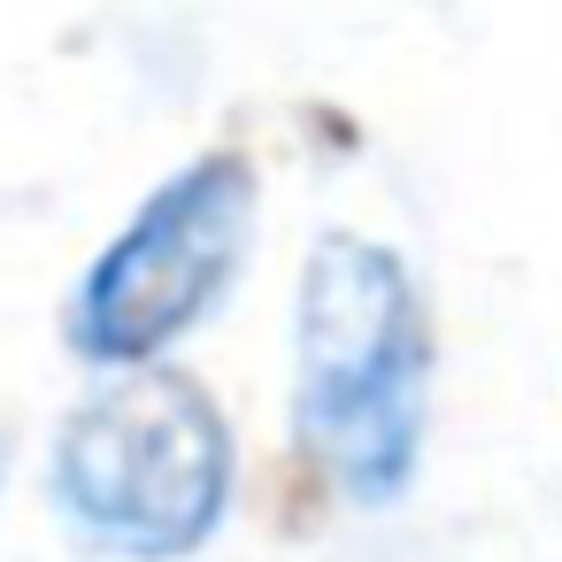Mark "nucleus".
Returning <instances> with one entry per match:
<instances>
[{
	"mask_svg": "<svg viewBox=\"0 0 562 562\" xmlns=\"http://www.w3.org/2000/svg\"><path fill=\"white\" fill-rule=\"evenodd\" d=\"M301 439L362 501H385L416 462L424 424V308L408 270L370 239H316L301 270Z\"/></svg>",
	"mask_w": 562,
	"mask_h": 562,
	"instance_id": "f257e3e1",
	"label": "nucleus"
},
{
	"mask_svg": "<svg viewBox=\"0 0 562 562\" xmlns=\"http://www.w3.org/2000/svg\"><path fill=\"white\" fill-rule=\"evenodd\" d=\"M0 470H9V439H0Z\"/></svg>",
	"mask_w": 562,
	"mask_h": 562,
	"instance_id": "20e7f679",
	"label": "nucleus"
},
{
	"mask_svg": "<svg viewBox=\"0 0 562 562\" xmlns=\"http://www.w3.org/2000/svg\"><path fill=\"white\" fill-rule=\"evenodd\" d=\"M55 493L101 547H124L139 562L186 554L224 516L232 431L193 378L124 370L63 424Z\"/></svg>",
	"mask_w": 562,
	"mask_h": 562,
	"instance_id": "f03ea898",
	"label": "nucleus"
},
{
	"mask_svg": "<svg viewBox=\"0 0 562 562\" xmlns=\"http://www.w3.org/2000/svg\"><path fill=\"white\" fill-rule=\"evenodd\" d=\"M247 224H255V170H247V155L186 162L116 232V247L86 270L78 308H70V339L93 362L139 370L186 324H201L209 301L232 285V270L247 255Z\"/></svg>",
	"mask_w": 562,
	"mask_h": 562,
	"instance_id": "7ed1b4c3",
	"label": "nucleus"
}]
</instances>
